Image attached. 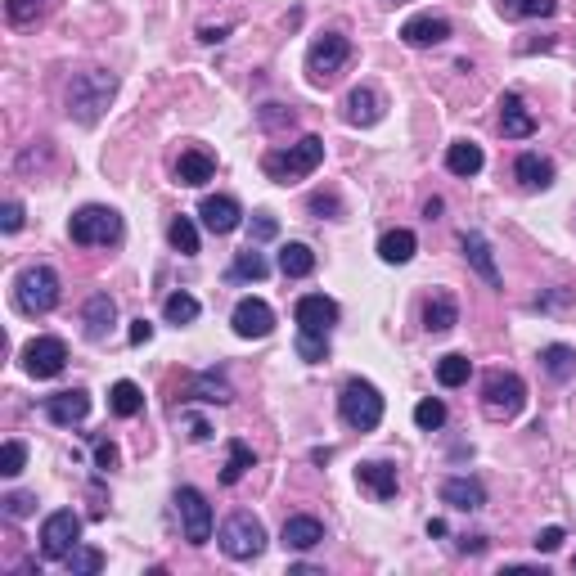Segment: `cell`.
Segmentation results:
<instances>
[{"label":"cell","instance_id":"obj_10","mask_svg":"<svg viewBox=\"0 0 576 576\" xmlns=\"http://www.w3.org/2000/svg\"><path fill=\"white\" fill-rule=\"evenodd\" d=\"M293 320H297V333H306V338H329L333 324H338V302L324 293H306L297 297Z\"/></svg>","mask_w":576,"mask_h":576},{"label":"cell","instance_id":"obj_3","mask_svg":"<svg viewBox=\"0 0 576 576\" xmlns=\"http://www.w3.org/2000/svg\"><path fill=\"white\" fill-rule=\"evenodd\" d=\"M338 414L347 428L356 432H374L383 423V392H378L369 378H347L338 396Z\"/></svg>","mask_w":576,"mask_h":576},{"label":"cell","instance_id":"obj_33","mask_svg":"<svg viewBox=\"0 0 576 576\" xmlns=\"http://www.w3.org/2000/svg\"><path fill=\"white\" fill-rule=\"evenodd\" d=\"M252 464H257V455H252V446H248V441H230V446H225V468H221V482H225V486H234L243 473H248Z\"/></svg>","mask_w":576,"mask_h":576},{"label":"cell","instance_id":"obj_21","mask_svg":"<svg viewBox=\"0 0 576 576\" xmlns=\"http://www.w3.org/2000/svg\"><path fill=\"white\" fill-rule=\"evenodd\" d=\"M383 95H378L374 86H356L347 95V108H342V117H347L351 126H374L378 117H383Z\"/></svg>","mask_w":576,"mask_h":576},{"label":"cell","instance_id":"obj_8","mask_svg":"<svg viewBox=\"0 0 576 576\" xmlns=\"http://www.w3.org/2000/svg\"><path fill=\"white\" fill-rule=\"evenodd\" d=\"M351 59V41L342 32H324L311 41V50H306V72H311L315 86H324V81H333L342 68H347Z\"/></svg>","mask_w":576,"mask_h":576},{"label":"cell","instance_id":"obj_40","mask_svg":"<svg viewBox=\"0 0 576 576\" xmlns=\"http://www.w3.org/2000/svg\"><path fill=\"white\" fill-rule=\"evenodd\" d=\"M63 563H68L72 576H95V572H104V554H99V549H81V545L72 549Z\"/></svg>","mask_w":576,"mask_h":576},{"label":"cell","instance_id":"obj_18","mask_svg":"<svg viewBox=\"0 0 576 576\" xmlns=\"http://www.w3.org/2000/svg\"><path fill=\"white\" fill-rule=\"evenodd\" d=\"M279 540H284V549H297V554H306V549L324 545V522L311 518V513H293V518L284 522V531H279Z\"/></svg>","mask_w":576,"mask_h":576},{"label":"cell","instance_id":"obj_5","mask_svg":"<svg viewBox=\"0 0 576 576\" xmlns=\"http://www.w3.org/2000/svg\"><path fill=\"white\" fill-rule=\"evenodd\" d=\"M522 405H527V383H522L518 374L495 369V374L482 378V410H486V419L509 423V419H518V414H522Z\"/></svg>","mask_w":576,"mask_h":576},{"label":"cell","instance_id":"obj_47","mask_svg":"<svg viewBox=\"0 0 576 576\" xmlns=\"http://www.w3.org/2000/svg\"><path fill=\"white\" fill-rule=\"evenodd\" d=\"M558 545H563V527H545V531L536 536V549H540V554H554Z\"/></svg>","mask_w":576,"mask_h":576},{"label":"cell","instance_id":"obj_42","mask_svg":"<svg viewBox=\"0 0 576 576\" xmlns=\"http://www.w3.org/2000/svg\"><path fill=\"white\" fill-rule=\"evenodd\" d=\"M23 464H27V446H23V441H5V446H0V473L18 477V473H23Z\"/></svg>","mask_w":576,"mask_h":576},{"label":"cell","instance_id":"obj_9","mask_svg":"<svg viewBox=\"0 0 576 576\" xmlns=\"http://www.w3.org/2000/svg\"><path fill=\"white\" fill-rule=\"evenodd\" d=\"M176 513H180V527H185L189 545H207V540H212V504H207L203 491L180 486V491H176Z\"/></svg>","mask_w":576,"mask_h":576},{"label":"cell","instance_id":"obj_22","mask_svg":"<svg viewBox=\"0 0 576 576\" xmlns=\"http://www.w3.org/2000/svg\"><path fill=\"white\" fill-rule=\"evenodd\" d=\"M459 248H464V257H468V266L477 270V275L486 279L491 288H500V270H495V257H491V243L482 239L477 230H464L459 234Z\"/></svg>","mask_w":576,"mask_h":576},{"label":"cell","instance_id":"obj_6","mask_svg":"<svg viewBox=\"0 0 576 576\" xmlns=\"http://www.w3.org/2000/svg\"><path fill=\"white\" fill-rule=\"evenodd\" d=\"M221 549H225V558H234V563L261 558V549H266V527H261V518H252L248 509L230 513V518L221 522Z\"/></svg>","mask_w":576,"mask_h":576},{"label":"cell","instance_id":"obj_51","mask_svg":"<svg viewBox=\"0 0 576 576\" xmlns=\"http://www.w3.org/2000/svg\"><path fill=\"white\" fill-rule=\"evenodd\" d=\"M95 459H99V468H117V446H113V441H99Z\"/></svg>","mask_w":576,"mask_h":576},{"label":"cell","instance_id":"obj_44","mask_svg":"<svg viewBox=\"0 0 576 576\" xmlns=\"http://www.w3.org/2000/svg\"><path fill=\"white\" fill-rule=\"evenodd\" d=\"M248 234H252V243H266V239H275V234H279V221L270 212H257V216H252V225H248Z\"/></svg>","mask_w":576,"mask_h":576},{"label":"cell","instance_id":"obj_7","mask_svg":"<svg viewBox=\"0 0 576 576\" xmlns=\"http://www.w3.org/2000/svg\"><path fill=\"white\" fill-rule=\"evenodd\" d=\"M54 306H59V275L50 266H27L18 275V311L50 315Z\"/></svg>","mask_w":576,"mask_h":576},{"label":"cell","instance_id":"obj_36","mask_svg":"<svg viewBox=\"0 0 576 576\" xmlns=\"http://www.w3.org/2000/svg\"><path fill=\"white\" fill-rule=\"evenodd\" d=\"M198 297L194 293H171L167 302H162V315H167V324H194L198 320Z\"/></svg>","mask_w":576,"mask_h":576},{"label":"cell","instance_id":"obj_52","mask_svg":"<svg viewBox=\"0 0 576 576\" xmlns=\"http://www.w3.org/2000/svg\"><path fill=\"white\" fill-rule=\"evenodd\" d=\"M261 122H266V126H279V122H293V108H288V113H279V104H266V113H261Z\"/></svg>","mask_w":576,"mask_h":576},{"label":"cell","instance_id":"obj_25","mask_svg":"<svg viewBox=\"0 0 576 576\" xmlns=\"http://www.w3.org/2000/svg\"><path fill=\"white\" fill-rule=\"evenodd\" d=\"M500 131L509 135V140H527V135H536V117L527 113V104H522L518 95L500 99Z\"/></svg>","mask_w":576,"mask_h":576},{"label":"cell","instance_id":"obj_4","mask_svg":"<svg viewBox=\"0 0 576 576\" xmlns=\"http://www.w3.org/2000/svg\"><path fill=\"white\" fill-rule=\"evenodd\" d=\"M68 234H72V243H81V248H108V243L122 239V216L104 203H86L72 212Z\"/></svg>","mask_w":576,"mask_h":576},{"label":"cell","instance_id":"obj_54","mask_svg":"<svg viewBox=\"0 0 576 576\" xmlns=\"http://www.w3.org/2000/svg\"><path fill=\"white\" fill-rule=\"evenodd\" d=\"M198 36H203L207 45H216V41H225V36H230V27H203Z\"/></svg>","mask_w":576,"mask_h":576},{"label":"cell","instance_id":"obj_49","mask_svg":"<svg viewBox=\"0 0 576 576\" xmlns=\"http://www.w3.org/2000/svg\"><path fill=\"white\" fill-rule=\"evenodd\" d=\"M311 212H329V216H338L342 212V203H338V194H311Z\"/></svg>","mask_w":576,"mask_h":576},{"label":"cell","instance_id":"obj_48","mask_svg":"<svg viewBox=\"0 0 576 576\" xmlns=\"http://www.w3.org/2000/svg\"><path fill=\"white\" fill-rule=\"evenodd\" d=\"M180 423L189 428V441H207L212 437V428H207V419H198V414H180Z\"/></svg>","mask_w":576,"mask_h":576},{"label":"cell","instance_id":"obj_31","mask_svg":"<svg viewBox=\"0 0 576 576\" xmlns=\"http://www.w3.org/2000/svg\"><path fill=\"white\" fill-rule=\"evenodd\" d=\"M108 410H113L117 419H135V414L144 410V392L131 378H122V383H113V392H108Z\"/></svg>","mask_w":576,"mask_h":576},{"label":"cell","instance_id":"obj_37","mask_svg":"<svg viewBox=\"0 0 576 576\" xmlns=\"http://www.w3.org/2000/svg\"><path fill=\"white\" fill-rule=\"evenodd\" d=\"M167 239H171V248L185 252V257H194V252H198V230H194L189 216H176V221L167 225Z\"/></svg>","mask_w":576,"mask_h":576},{"label":"cell","instance_id":"obj_26","mask_svg":"<svg viewBox=\"0 0 576 576\" xmlns=\"http://www.w3.org/2000/svg\"><path fill=\"white\" fill-rule=\"evenodd\" d=\"M513 176H518L527 189H549V185H554V162L540 158V153H518Z\"/></svg>","mask_w":576,"mask_h":576},{"label":"cell","instance_id":"obj_46","mask_svg":"<svg viewBox=\"0 0 576 576\" xmlns=\"http://www.w3.org/2000/svg\"><path fill=\"white\" fill-rule=\"evenodd\" d=\"M0 230H5V234L23 230V203H14V198H9V203L0 207Z\"/></svg>","mask_w":576,"mask_h":576},{"label":"cell","instance_id":"obj_35","mask_svg":"<svg viewBox=\"0 0 576 576\" xmlns=\"http://www.w3.org/2000/svg\"><path fill=\"white\" fill-rule=\"evenodd\" d=\"M504 18H549L558 9V0H495Z\"/></svg>","mask_w":576,"mask_h":576},{"label":"cell","instance_id":"obj_29","mask_svg":"<svg viewBox=\"0 0 576 576\" xmlns=\"http://www.w3.org/2000/svg\"><path fill=\"white\" fill-rule=\"evenodd\" d=\"M189 396L212 401V405H225V401H234V387H230V378H225L221 369H207V374H198L194 383H189Z\"/></svg>","mask_w":576,"mask_h":576},{"label":"cell","instance_id":"obj_20","mask_svg":"<svg viewBox=\"0 0 576 576\" xmlns=\"http://www.w3.org/2000/svg\"><path fill=\"white\" fill-rule=\"evenodd\" d=\"M212 176H216V158L207 149H198V144H189V149L180 153V162H176V180H180V185H189V189H198V185H207Z\"/></svg>","mask_w":576,"mask_h":576},{"label":"cell","instance_id":"obj_23","mask_svg":"<svg viewBox=\"0 0 576 576\" xmlns=\"http://www.w3.org/2000/svg\"><path fill=\"white\" fill-rule=\"evenodd\" d=\"M459 324V302L446 293V288H437V293L423 302V329L428 333H450Z\"/></svg>","mask_w":576,"mask_h":576},{"label":"cell","instance_id":"obj_56","mask_svg":"<svg viewBox=\"0 0 576 576\" xmlns=\"http://www.w3.org/2000/svg\"><path fill=\"white\" fill-rule=\"evenodd\" d=\"M392 5H401V0H392Z\"/></svg>","mask_w":576,"mask_h":576},{"label":"cell","instance_id":"obj_15","mask_svg":"<svg viewBox=\"0 0 576 576\" xmlns=\"http://www.w3.org/2000/svg\"><path fill=\"white\" fill-rule=\"evenodd\" d=\"M441 504H450V509L459 513H477L486 504V486L477 482V477H446V482L437 486Z\"/></svg>","mask_w":576,"mask_h":576},{"label":"cell","instance_id":"obj_53","mask_svg":"<svg viewBox=\"0 0 576 576\" xmlns=\"http://www.w3.org/2000/svg\"><path fill=\"white\" fill-rule=\"evenodd\" d=\"M459 549H464V554H482V549H486V536H464V540H459Z\"/></svg>","mask_w":576,"mask_h":576},{"label":"cell","instance_id":"obj_45","mask_svg":"<svg viewBox=\"0 0 576 576\" xmlns=\"http://www.w3.org/2000/svg\"><path fill=\"white\" fill-rule=\"evenodd\" d=\"M5 513L9 518H27V513H32V504H36V495H27V491H14V495H5Z\"/></svg>","mask_w":576,"mask_h":576},{"label":"cell","instance_id":"obj_17","mask_svg":"<svg viewBox=\"0 0 576 576\" xmlns=\"http://www.w3.org/2000/svg\"><path fill=\"white\" fill-rule=\"evenodd\" d=\"M450 36V23L437 14H414L401 23V41L414 45V50H428V45H441Z\"/></svg>","mask_w":576,"mask_h":576},{"label":"cell","instance_id":"obj_39","mask_svg":"<svg viewBox=\"0 0 576 576\" xmlns=\"http://www.w3.org/2000/svg\"><path fill=\"white\" fill-rule=\"evenodd\" d=\"M414 423H419L423 432H437L441 423H446V401H437V396H423V401L414 405Z\"/></svg>","mask_w":576,"mask_h":576},{"label":"cell","instance_id":"obj_19","mask_svg":"<svg viewBox=\"0 0 576 576\" xmlns=\"http://www.w3.org/2000/svg\"><path fill=\"white\" fill-rule=\"evenodd\" d=\"M356 482L365 486L369 495H374V500H392L396 495V464H387V459H365V464L356 468Z\"/></svg>","mask_w":576,"mask_h":576},{"label":"cell","instance_id":"obj_55","mask_svg":"<svg viewBox=\"0 0 576 576\" xmlns=\"http://www.w3.org/2000/svg\"><path fill=\"white\" fill-rule=\"evenodd\" d=\"M288 576H324L320 567H306V563H297V567H288Z\"/></svg>","mask_w":576,"mask_h":576},{"label":"cell","instance_id":"obj_38","mask_svg":"<svg viewBox=\"0 0 576 576\" xmlns=\"http://www.w3.org/2000/svg\"><path fill=\"white\" fill-rule=\"evenodd\" d=\"M230 275H234V279H266L270 266H266V257H261V252L248 243V248L234 257V270H230Z\"/></svg>","mask_w":576,"mask_h":576},{"label":"cell","instance_id":"obj_32","mask_svg":"<svg viewBox=\"0 0 576 576\" xmlns=\"http://www.w3.org/2000/svg\"><path fill=\"white\" fill-rule=\"evenodd\" d=\"M279 270H284L288 279H306L315 270V252L306 248V243H284V248H279Z\"/></svg>","mask_w":576,"mask_h":576},{"label":"cell","instance_id":"obj_28","mask_svg":"<svg viewBox=\"0 0 576 576\" xmlns=\"http://www.w3.org/2000/svg\"><path fill=\"white\" fill-rule=\"evenodd\" d=\"M540 369H545L554 383H567V378H576V351L567 347V342H549V347L540 351Z\"/></svg>","mask_w":576,"mask_h":576},{"label":"cell","instance_id":"obj_16","mask_svg":"<svg viewBox=\"0 0 576 576\" xmlns=\"http://www.w3.org/2000/svg\"><path fill=\"white\" fill-rule=\"evenodd\" d=\"M198 216H203V225H207L212 234H230V230H239V225H243V207H239V198H230V194L203 198Z\"/></svg>","mask_w":576,"mask_h":576},{"label":"cell","instance_id":"obj_43","mask_svg":"<svg viewBox=\"0 0 576 576\" xmlns=\"http://www.w3.org/2000/svg\"><path fill=\"white\" fill-rule=\"evenodd\" d=\"M297 356H302L306 365H320V360H329V338H306V333H297Z\"/></svg>","mask_w":576,"mask_h":576},{"label":"cell","instance_id":"obj_30","mask_svg":"<svg viewBox=\"0 0 576 576\" xmlns=\"http://www.w3.org/2000/svg\"><path fill=\"white\" fill-rule=\"evenodd\" d=\"M482 149H477L473 140H455L446 149V171L450 176H477V171H482Z\"/></svg>","mask_w":576,"mask_h":576},{"label":"cell","instance_id":"obj_13","mask_svg":"<svg viewBox=\"0 0 576 576\" xmlns=\"http://www.w3.org/2000/svg\"><path fill=\"white\" fill-rule=\"evenodd\" d=\"M230 324H234V333H239V338H266V333L275 329V311H270L261 297H243V302L234 306Z\"/></svg>","mask_w":576,"mask_h":576},{"label":"cell","instance_id":"obj_50","mask_svg":"<svg viewBox=\"0 0 576 576\" xmlns=\"http://www.w3.org/2000/svg\"><path fill=\"white\" fill-rule=\"evenodd\" d=\"M126 338H131V347H144V342L153 338V324L149 320H131V333H126Z\"/></svg>","mask_w":576,"mask_h":576},{"label":"cell","instance_id":"obj_41","mask_svg":"<svg viewBox=\"0 0 576 576\" xmlns=\"http://www.w3.org/2000/svg\"><path fill=\"white\" fill-rule=\"evenodd\" d=\"M5 14H9V23L27 27L32 18H41V14H45V0H5Z\"/></svg>","mask_w":576,"mask_h":576},{"label":"cell","instance_id":"obj_34","mask_svg":"<svg viewBox=\"0 0 576 576\" xmlns=\"http://www.w3.org/2000/svg\"><path fill=\"white\" fill-rule=\"evenodd\" d=\"M468 374H473V360L459 356V351H450V356L437 360V383L441 387H464Z\"/></svg>","mask_w":576,"mask_h":576},{"label":"cell","instance_id":"obj_12","mask_svg":"<svg viewBox=\"0 0 576 576\" xmlns=\"http://www.w3.org/2000/svg\"><path fill=\"white\" fill-rule=\"evenodd\" d=\"M63 365H68V347H63V338H54V333L32 338L23 347V369L32 378H59Z\"/></svg>","mask_w":576,"mask_h":576},{"label":"cell","instance_id":"obj_14","mask_svg":"<svg viewBox=\"0 0 576 576\" xmlns=\"http://www.w3.org/2000/svg\"><path fill=\"white\" fill-rule=\"evenodd\" d=\"M86 414H90V392H81V387L45 396V419L59 423V428H77V423L86 419Z\"/></svg>","mask_w":576,"mask_h":576},{"label":"cell","instance_id":"obj_11","mask_svg":"<svg viewBox=\"0 0 576 576\" xmlns=\"http://www.w3.org/2000/svg\"><path fill=\"white\" fill-rule=\"evenodd\" d=\"M77 536H81V518L72 509H54L50 518L41 522V554L45 558H68L77 549Z\"/></svg>","mask_w":576,"mask_h":576},{"label":"cell","instance_id":"obj_27","mask_svg":"<svg viewBox=\"0 0 576 576\" xmlns=\"http://www.w3.org/2000/svg\"><path fill=\"white\" fill-rule=\"evenodd\" d=\"M414 252H419V239H414V230H387L383 239H378V257H383L387 266H405Z\"/></svg>","mask_w":576,"mask_h":576},{"label":"cell","instance_id":"obj_2","mask_svg":"<svg viewBox=\"0 0 576 576\" xmlns=\"http://www.w3.org/2000/svg\"><path fill=\"white\" fill-rule=\"evenodd\" d=\"M117 95V77L104 68H90V72H77L68 81V113L77 117L81 126H95L99 113L108 108V99Z\"/></svg>","mask_w":576,"mask_h":576},{"label":"cell","instance_id":"obj_24","mask_svg":"<svg viewBox=\"0 0 576 576\" xmlns=\"http://www.w3.org/2000/svg\"><path fill=\"white\" fill-rule=\"evenodd\" d=\"M113 320H117V302L108 293H95L86 302V311H81V324H86V338L90 342H104L108 329H113Z\"/></svg>","mask_w":576,"mask_h":576},{"label":"cell","instance_id":"obj_57","mask_svg":"<svg viewBox=\"0 0 576 576\" xmlns=\"http://www.w3.org/2000/svg\"><path fill=\"white\" fill-rule=\"evenodd\" d=\"M572 567H576V558H572Z\"/></svg>","mask_w":576,"mask_h":576},{"label":"cell","instance_id":"obj_1","mask_svg":"<svg viewBox=\"0 0 576 576\" xmlns=\"http://www.w3.org/2000/svg\"><path fill=\"white\" fill-rule=\"evenodd\" d=\"M320 162H324V140L320 135H302V140L288 144V149H270L266 158H261V171H266L275 185H293V180L311 176Z\"/></svg>","mask_w":576,"mask_h":576}]
</instances>
